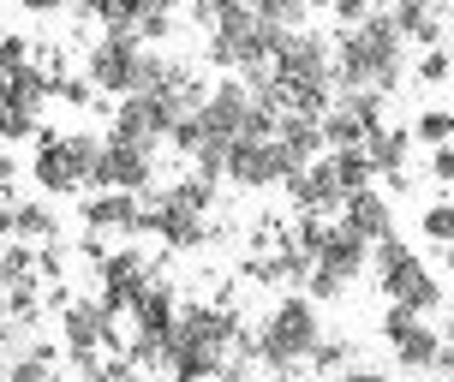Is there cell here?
<instances>
[{
  "mask_svg": "<svg viewBox=\"0 0 454 382\" xmlns=\"http://www.w3.org/2000/svg\"><path fill=\"white\" fill-rule=\"evenodd\" d=\"M60 340H67V353L78 370H96L102 364V347H120V329H114V316L96 305V299H67L60 305Z\"/></svg>",
  "mask_w": 454,
  "mask_h": 382,
  "instance_id": "obj_8",
  "label": "cell"
},
{
  "mask_svg": "<svg viewBox=\"0 0 454 382\" xmlns=\"http://www.w3.org/2000/svg\"><path fill=\"white\" fill-rule=\"evenodd\" d=\"M275 382H294V377H275Z\"/></svg>",
  "mask_w": 454,
  "mask_h": 382,
  "instance_id": "obj_50",
  "label": "cell"
},
{
  "mask_svg": "<svg viewBox=\"0 0 454 382\" xmlns=\"http://www.w3.org/2000/svg\"><path fill=\"white\" fill-rule=\"evenodd\" d=\"M340 382H395V377H383V370H347Z\"/></svg>",
  "mask_w": 454,
  "mask_h": 382,
  "instance_id": "obj_45",
  "label": "cell"
},
{
  "mask_svg": "<svg viewBox=\"0 0 454 382\" xmlns=\"http://www.w3.org/2000/svg\"><path fill=\"white\" fill-rule=\"evenodd\" d=\"M329 48H335V90H383V96H395L401 72H407V60H401L407 43H401V30H395V19H388L383 6H377L364 24L340 30Z\"/></svg>",
  "mask_w": 454,
  "mask_h": 382,
  "instance_id": "obj_2",
  "label": "cell"
},
{
  "mask_svg": "<svg viewBox=\"0 0 454 382\" xmlns=\"http://www.w3.org/2000/svg\"><path fill=\"white\" fill-rule=\"evenodd\" d=\"M329 12H335V24H340V30H353V24H364L371 12H377V0H335Z\"/></svg>",
  "mask_w": 454,
  "mask_h": 382,
  "instance_id": "obj_38",
  "label": "cell"
},
{
  "mask_svg": "<svg viewBox=\"0 0 454 382\" xmlns=\"http://www.w3.org/2000/svg\"><path fill=\"white\" fill-rule=\"evenodd\" d=\"M84 227L90 233H126V239H137V233H150V203H144V191H96L84 203Z\"/></svg>",
  "mask_w": 454,
  "mask_h": 382,
  "instance_id": "obj_13",
  "label": "cell"
},
{
  "mask_svg": "<svg viewBox=\"0 0 454 382\" xmlns=\"http://www.w3.org/2000/svg\"><path fill=\"white\" fill-rule=\"evenodd\" d=\"M168 6H174V0H150V12H168Z\"/></svg>",
  "mask_w": 454,
  "mask_h": 382,
  "instance_id": "obj_48",
  "label": "cell"
},
{
  "mask_svg": "<svg viewBox=\"0 0 454 382\" xmlns=\"http://www.w3.org/2000/svg\"><path fill=\"white\" fill-rule=\"evenodd\" d=\"M0 60H30V43L24 36H0Z\"/></svg>",
  "mask_w": 454,
  "mask_h": 382,
  "instance_id": "obj_43",
  "label": "cell"
},
{
  "mask_svg": "<svg viewBox=\"0 0 454 382\" xmlns=\"http://www.w3.org/2000/svg\"><path fill=\"white\" fill-rule=\"evenodd\" d=\"M329 161H335V180H340V191H359V185H371V180H377V168L364 161V150H329Z\"/></svg>",
  "mask_w": 454,
  "mask_h": 382,
  "instance_id": "obj_26",
  "label": "cell"
},
{
  "mask_svg": "<svg viewBox=\"0 0 454 382\" xmlns=\"http://www.w3.org/2000/svg\"><path fill=\"white\" fill-rule=\"evenodd\" d=\"M222 174L233 185H246V191H263V185H281L294 174V156L281 150V137H233Z\"/></svg>",
  "mask_w": 454,
  "mask_h": 382,
  "instance_id": "obj_10",
  "label": "cell"
},
{
  "mask_svg": "<svg viewBox=\"0 0 454 382\" xmlns=\"http://www.w3.org/2000/svg\"><path fill=\"white\" fill-rule=\"evenodd\" d=\"M233 353L251 359V329L233 305H180L168 347H161V370L168 382H215Z\"/></svg>",
  "mask_w": 454,
  "mask_h": 382,
  "instance_id": "obj_1",
  "label": "cell"
},
{
  "mask_svg": "<svg viewBox=\"0 0 454 382\" xmlns=\"http://www.w3.org/2000/svg\"><path fill=\"white\" fill-rule=\"evenodd\" d=\"M419 227H425V239H431V246H454V203H431Z\"/></svg>",
  "mask_w": 454,
  "mask_h": 382,
  "instance_id": "obj_33",
  "label": "cell"
},
{
  "mask_svg": "<svg viewBox=\"0 0 454 382\" xmlns=\"http://www.w3.org/2000/svg\"><path fill=\"white\" fill-rule=\"evenodd\" d=\"M364 263H371V246H364L359 233H347L340 222H329V233H323L317 257H311V269L329 275V281H340V287H353L364 275Z\"/></svg>",
  "mask_w": 454,
  "mask_h": 382,
  "instance_id": "obj_15",
  "label": "cell"
},
{
  "mask_svg": "<svg viewBox=\"0 0 454 382\" xmlns=\"http://www.w3.org/2000/svg\"><path fill=\"white\" fill-rule=\"evenodd\" d=\"M96 281H102L96 305H102V311H108L114 323H120V316L132 311V299H137V292L156 281V269H150V257H144V251H108V257L96 263Z\"/></svg>",
  "mask_w": 454,
  "mask_h": 382,
  "instance_id": "obj_11",
  "label": "cell"
},
{
  "mask_svg": "<svg viewBox=\"0 0 454 382\" xmlns=\"http://www.w3.org/2000/svg\"><path fill=\"white\" fill-rule=\"evenodd\" d=\"M431 174L436 180H454V144H436L431 150Z\"/></svg>",
  "mask_w": 454,
  "mask_h": 382,
  "instance_id": "obj_41",
  "label": "cell"
},
{
  "mask_svg": "<svg viewBox=\"0 0 454 382\" xmlns=\"http://www.w3.org/2000/svg\"><path fill=\"white\" fill-rule=\"evenodd\" d=\"M388 19H395V30H401V43L442 48V12H436V0H395Z\"/></svg>",
  "mask_w": 454,
  "mask_h": 382,
  "instance_id": "obj_18",
  "label": "cell"
},
{
  "mask_svg": "<svg viewBox=\"0 0 454 382\" xmlns=\"http://www.w3.org/2000/svg\"><path fill=\"white\" fill-rule=\"evenodd\" d=\"M84 12H90L102 30H137V19L150 12V0H90Z\"/></svg>",
  "mask_w": 454,
  "mask_h": 382,
  "instance_id": "obj_25",
  "label": "cell"
},
{
  "mask_svg": "<svg viewBox=\"0 0 454 382\" xmlns=\"http://www.w3.org/2000/svg\"><path fill=\"white\" fill-rule=\"evenodd\" d=\"M364 161H371V168H377V174H401V168H407V150H412V132L407 126H377V132H364Z\"/></svg>",
  "mask_w": 454,
  "mask_h": 382,
  "instance_id": "obj_19",
  "label": "cell"
},
{
  "mask_svg": "<svg viewBox=\"0 0 454 382\" xmlns=\"http://www.w3.org/2000/svg\"><path fill=\"white\" fill-rule=\"evenodd\" d=\"M24 12H60V6H67V0H19Z\"/></svg>",
  "mask_w": 454,
  "mask_h": 382,
  "instance_id": "obj_44",
  "label": "cell"
},
{
  "mask_svg": "<svg viewBox=\"0 0 454 382\" xmlns=\"http://www.w3.org/2000/svg\"><path fill=\"white\" fill-rule=\"evenodd\" d=\"M388 347H395V359L407 364V370H442V335L425 329V316H419L401 340H388Z\"/></svg>",
  "mask_w": 454,
  "mask_h": 382,
  "instance_id": "obj_21",
  "label": "cell"
},
{
  "mask_svg": "<svg viewBox=\"0 0 454 382\" xmlns=\"http://www.w3.org/2000/svg\"><path fill=\"white\" fill-rule=\"evenodd\" d=\"M281 185H287V198H294L299 215H335L340 198H347V191H340V180H335V161H329V150H323L317 161L294 168Z\"/></svg>",
  "mask_w": 454,
  "mask_h": 382,
  "instance_id": "obj_12",
  "label": "cell"
},
{
  "mask_svg": "<svg viewBox=\"0 0 454 382\" xmlns=\"http://www.w3.org/2000/svg\"><path fill=\"white\" fill-rule=\"evenodd\" d=\"M168 198H180V203H192V209H204V215H209V203H215V180H209V174H192V180L168 185Z\"/></svg>",
  "mask_w": 454,
  "mask_h": 382,
  "instance_id": "obj_32",
  "label": "cell"
},
{
  "mask_svg": "<svg viewBox=\"0 0 454 382\" xmlns=\"http://www.w3.org/2000/svg\"><path fill=\"white\" fill-rule=\"evenodd\" d=\"M0 382H60V370H54V359L24 353V359H12L6 370H0Z\"/></svg>",
  "mask_w": 454,
  "mask_h": 382,
  "instance_id": "obj_31",
  "label": "cell"
},
{
  "mask_svg": "<svg viewBox=\"0 0 454 382\" xmlns=\"http://www.w3.org/2000/svg\"><path fill=\"white\" fill-rule=\"evenodd\" d=\"M168 60L150 54L132 30H102V43L84 60V78L96 84V96H132V90H156Z\"/></svg>",
  "mask_w": 454,
  "mask_h": 382,
  "instance_id": "obj_4",
  "label": "cell"
},
{
  "mask_svg": "<svg viewBox=\"0 0 454 382\" xmlns=\"http://www.w3.org/2000/svg\"><path fill=\"white\" fill-rule=\"evenodd\" d=\"M150 180H156V150L150 144L120 132L102 137V156H96V174H90L96 191H144Z\"/></svg>",
  "mask_w": 454,
  "mask_h": 382,
  "instance_id": "obj_9",
  "label": "cell"
},
{
  "mask_svg": "<svg viewBox=\"0 0 454 382\" xmlns=\"http://www.w3.org/2000/svg\"><path fill=\"white\" fill-rule=\"evenodd\" d=\"M251 12H257L263 24H281V30H299L311 6H305V0H251Z\"/></svg>",
  "mask_w": 454,
  "mask_h": 382,
  "instance_id": "obj_30",
  "label": "cell"
},
{
  "mask_svg": "<svg viewBox=\"0 0 454 382\" xmlns=\"http://www.w3.org/2000/svg\"><path fill=\"white\" fill-rule=\"evenodd\" d=\"M60 137H67V156H72V168H78V180L90 185L96 156H102V137H96V132H60Z\"/></svg>",
  "mask_w": 454,
  "mask_h": 382,
  "instance_id": "obj_29",
  "label": "cell"
},
{
  "mask_svg": "<svg viewBox=\"0 0 454 382\" xmlns=\"http://www.w3.org/2000/svg\"><path fill=\"white\" fill-rule=\"evenodd\" d=\"M281 24H263L257 12L246 6H227V12H215L209 19V43H204V60L222 72H246V66H263L275 48H281Z\"/></svg>",
  "mask_w": 454,
  "mask_h": 382,
  "instance_id": "obj_5",
  "label": "cell"
},
{
  "mask_svg": "<svg viewBox=\"0 0 454 382\" xmlns=\"http://www.w3.org/2000/svg\"><path fill=\"white\" fill-rule=\"evenodd\" d=\"M317 340H323L317 299L287 292V299H275V311L263 316V329L251 335V359L263 364V370H275V377H299Z\"/></svg>",
  "mask_w": 454,
  "mask_h": 382,
  "instance_id": "obj_3",
  "label": "cell"
},
{
  "mask_svg": "<svg viewBox=\"0 0 454 382\" xmlns=\"http://www.w3.org/2000/svg\"><path fill=\"white\" fill-rule=\"evenodd\" d=\"M335 102H340L347 113H353V120H359L364 132L388 126V96H383V90H335Z\"/></svg>",
  "mask_w": 454,
  "mask_h": 382,
  "instance_id": "obj_24",
  "label": "cell"
},
{
  "mask_svg": "<svg viewBox=\"0 0 454 382\" xmlns=\"http://www.w3.org/2000/svg\"><path fill=\"white\" fill-rule=\"evenodd\" d=\"M0 137H6V144H19V137H36V113L0 108Z\"/></svg>",
  "mask_w": 454,
  "mask_h": 382,
  "instance_id": "obj_36",
  "label": "cell"
},
{
  "mask_svg": "<svg viewBox=\"0 0 454 382\" xmlns=\"http://www.w3.org/2000/svg\"><path fill=\"white\" fill-rule=\"evenodd\" d=\"M0 239H12V203H0Z\"/></svg>",
  "mask_w": 454,
  "mask_h": 382,
  "instance_id": "obj_47",
  "label": "cell"
},
{
  "mask_svg": "<svg viewBox=\"0 0 454 382\" xmlns=\"http://www.w3.org/2000/svg\"><path fill=\"white\" fill-rule=\"evenodd\" d=\"M311 370H323V377H329V370H347V364H353V340L347 335H323L317 347H311Z\"/></svg>",
  "mask_w": 454,
  "mask_h": 382,
  "instance_id": "obj_27",
  "label": "cell"
},
{
  "mask_svg": "<svg viewBox=\"0 0 454 382\" xmlns=\"http://www.w3.org/2000/svg\"><path fill=\"white\" fill-rule=\"evenodd\" d=\"M275 137H281V150H287V156H294V168H305V161H317L323 156V132H317V120H311V113H281V120H275Z\"/></svg>",
  "mask_w": 454,
  "mask_h": 382,
  "instance_id": "obj_20",
  "label": "cell"
},
{
  "mask_svg": "<svg viewBox=\"0 0 454 382\" xmlns=\"http://www.w3.org/2000/svg\"><path fill=\"white\" fill-rule=\"evenodd\" d=\"M0 6H6V0H0Z\"/></svg>",
  "mask_w": 454,
  "mask_h": 382,
  "instance_id": "obj_51",
  "label": "cell"
},
{
  "mask_svg": "<svg viewBox=\"0 0 454 382\" xmlns=\"http://www.w3.org/2000/svg\"><path fill=\"white\" fill-rule=\"evenodd\" d=\"M317 132H323V150H359L364 144V126L340 108V102H329V108L317 113Z\"/></svg>",
  "mask_w": 454,
  "mask_h": 382,
  "instance_id": "obj_23",
  "label": "cell"
},
{
  "mask_svg": "<svg viewBox=\"0 0 454 382\" xmlns=\"http://www.w3.org/2000/svg\"><path fill=\"white\" fill-rule=\"evenodd\" d=\"M12 185H19V161L12 150H0V203H12Z\"/></svg>",
  "mask_w": 454,
  "mask_h": 382,
  "instance_id": "obj_40",
  "label": "cell"
},
{
  "mask_svg": "<svg viewBox=\"0 0 454 382\" xmlns=\"http://www.w3.org/2000/svg\"><path fill=\"white\" fill-rule=\"evenodd\" d=\"M54 96H60L67 108H90V102H96V84H90V78H67V72H60V78H54Z\"/></svg>",
  "mask_w": 454,
  "mask_h": 382,
  "instance_id": "obj_34",
  "label": "cell"
},
{
  "mask_svg": "<svg viewBox=\"0 0 454 382\" xmlns=\"http://www.w3.org/2000/svg\"><path fill=\"white\" fill-rule=\"evenodd\" d=\"M305 6H335V0H305Z\"/></svg>",
  "mask_w": 454,
  "mask_h": 382,
  "instance_id": "obj_49",
  "label": "cell"
},
{
  "mask_svg": "<svg viewBox=\"0 0 454 382\" xmlns=\"http://www.w3.org/2000/svg\"><path fill=\"white\" fill-rule=\"evenodd\" d=\"M412 144H454V108H425L419 126H412Z\"/></svg>",
  "mask_w": 454,
  "mask_h": 382,
  "instance_id": "obj_28",
  "label": "cell"
},
{
  "mask_svg": "<svg viewBox=\"0 0 454 382\" xmlns=\"http://www.w3.org/2000/svg\"><path fill=\"white\" fill-rule=\"evenodd\" d=\"M84 382H144V377H137V364L108 359V364H96V370H84Z\"/></svg>",
  "mask_w": 454,
  "mask_h": 382,
  "instance_id": "obj_39",
  "label": "cell"
},
{
  "mask_svg": "<svg viewBox=\"0 0 454 382\" xmlns=\"http://www.w3.org/2000/svg\"><path fill=\"white\" fill-rule=\"evenodd\" d=\"M54 233H60V215H54L48 203H12V239L43 246V239H54Z\"/></svg>",
  "mask_w": 454,
  "mask_h": 382,
  "instance_id": "obj_22",
  "label": "cell"
},
{
  "mask_svg": "<svg viewBox=\"0 0 454 382\" xmlns=\"http://www.w3.org/2000/svg\"><path fill=\"white\" fill-rule=\"evenodd\" d=\"M198 6V24H209L215 12H227V6H246V0H192Z\"/></svg>",
  "mask_w": 454,
  "mask_h": 382,
  "instance_id": "obj_42",
  "label": "cell"
},
{
  "mask_svg": "<svg viewBox=\"0 0 454 382\" xmlns=\"http://www.w3.org/2000/svg\"><path fill=\"white\" fill-rule=\"evenodd\" d=\"M150 203V233H156L168 251H192V246H204L209 239V227H204V209H192V203H180V198H144Z\"/></svg>",
  "mask_w": 454,
  "mask_h": 382,
  "instance_id": "obj_14",
  "label": "cell"
},
{
  "mask_svg": "<svg viewBox=\"0 0 454 382\" xmlns=\"http://www.w3.org/2000/svg\"><path fill=\"white\" fill-rule=\"evenodd\" d=\"M215 382H251V377H246V364H227V370H222Z\"/></svg>",
  "mask_w": 454,
  "mask_h": 382,
  "instance_id": "obj_46",
  "label": "cell"
},
{
  "mask_svg": "<svg viewBox=\"0 0 454 382\" xmlns=\"http://www.w3.org/2000/svg\"><path fill=\"white\" fill-rule=\"evenodd\" d=\"M30 174H36V185H43L48 198H72V191H84V180H78V168H72L67 137H60V132H36V161H30Z\"/></svg>",
  "mask_w": 454,
  "mask_h": 382,
  "instance_id": "obj_17",
  "label": "cell"
},
{
  "mask_svg": "<svg viewBox=\"0 0 454 382\" xmlns=\"http://www.w3.org/2000/svg\"><path fill=\"white\" fill-rule=\"evenodd\" d=\"M335 215H340V227H347V233H359L364 246H377V239H388V233H395V203H388L377 185H359V191H347Z\"/></svg>",
  "mask_w": 454,
  "mask_h": 382,
  "instance_id": "obj_16",
  "label": "cell"
},
{
  "mask_svg": "<svg viewBox=\"0 0 454 382\" xmlns=\"http://www.w3.org/2000/svg\"><path fill=\"white\" fill-rule=\"evenodd\" d=\"M371 263H377V281H383L388 305H407V311H419V316L442 311V281H436V269L401 239V233L377 239V246H371Z\"/></svg>",
  "mask_w": 454,
  "mask_h": 382,
  "instance_id": "obj_6",
  "label": "cell"
},
{
  "mask_svg": "<svg viewBox=\"0 0 454 382\" xmlns=\"http://www.w3.org/2000/svg\"><path fill=\"white\" fill-rule=\"evenodd\" d=\"M454 78V60H449V48H431L425 60H419V84H449Z\"/></svg>",
  "mask_w": 454,
  "mask_h": 382,
  "instance_id": "obj_35",
  "label": "cell"
},
{
  "mask_svg": "<svg viewBox=\"0 0 454 382\" xmlns=\"http://www.w3.org/2000/svg\"><path fill=\"white\" fill-rule=\"evenodd\" d=\"M132 36L137 43H168V36H174V19H168V12H144Z\"/></svg>",
  "mask_w": 454,
  "mask_h": 382,
  "instance_id": "obj_37",
  "label": "cell"
},
{
  "mask_svg": "<svg viewBox=\"0 0 454 382\" xmlns=\"http://www.w3.org/2000/svg\"><path fill=\"white\" fill-rule=\"evenodd\" d=\"M132 340H126V364L137 370H150L161 364V347H168V329H174V316H180V292L168 287V281H150V287L132 299Z\"/></svg>",
  "mask_w": 454,
  "mask_h": 382,
  "instance_id": "obj_7",
  "label": "cell"
}]
</instances>
